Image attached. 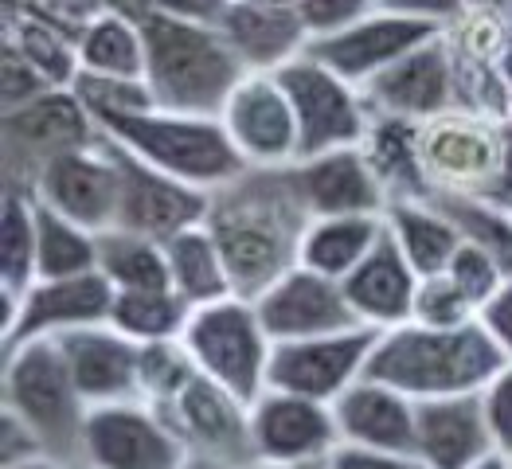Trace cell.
I'll return each instance as SVG.
<instances>
[{
	"instance_id": "cell-55",
	"label": "cell",
	"mask_w": 512,
	"mask_h": 469,
	"mask_svg": "<svg viewBox=\"0 0 512 469\" xmlns=\"http://www.w3.org/2000/svg\"><path fill=\"white\" fill-rule=\"evenodd\" d=\"M266 4H294V0H266Z\"/></svg>"
},
{
	"instance_id": "cell-4",
	"label": "cell",
	"mask_w": 512,
	"mask_h": 469,
	"mask_svg": "<svg viewBox=\"0 0 512 469\" xmlns=\"http://www.w3.org/2000/svg\"><path fill=\"white\" fill-rule=\"evenodd\" d=\"M94 122L110 141H118L149 169L165 172L188 188H200L208 196L235 184L251 169L231 145L219 118L149 110V114H114V118H94Z\"/></svg>"
},
{
	"instance_id": "cell-1",
	"label": "cell",
	"mask_w": 512,
	"mask_h": 469,
	"mask_svg": "<svg viewBox=\"0 0 512 469\" xmlns=\"http://www.w3.org/2000/svg\"><path fill=\"white\" fill-rule=\"evenodd\" d=\"M313 215L290 169H247L212 192L204 227L219 243L235 298L255 301L301 262V239Z\"/></svg>"
},
{
	"instance_id": "cell-26",
	"label": "cell",
	"mask_w": 512,
	"mask_h": 469,
	"mask_svg": "<svg viewBox=\"0 0 512 469\" xmlns=\"http://www.w3.org/2000/svg\"><path fill=\"white\" fill-rule=\"evenodd\" d=\"M219 28L255 75H278L309 47V32L294 12V4L231 0Z\"/></svg>"
},
{
	"instance_id": "cell-40",
	"label": "cell",
	"mask_w": 512,
	"mask_h": 469,
	"mask_svg": "<svg viewBox=\"0 0 512 469\" xmlns=\"http://www.w3.org/2000/svg\"><path fill=\"white\" fill-rule=\"evenodd\" d=\"M411 321L427 325V329H462V325L477 321V305L450 282V274H434V278L419 282Z\"/></svg>"
},
{
	"instance_id": "cell-13",
	"label": "cell",
	"mask_w": 512,
	"mask_h": 469,
	"mask_svg": "<svg viewBox=\"0 0 512 469\" xmlns=\"http://www.w3.org/2000/svg\"><path fill=\"white\" fill-rule=\"evenodd\" d=\"M376 341H380L376 329H348V333H329L313 341L274 344L270 387L294 391L317 403H337L348 387L368 376Z\"/></svg>"
},
{
	"instance_id": "cell-14",
	"label": "cell",
	"mask_w": 512,
	"mask_h": 469,
	"mask_svg": "<svg viewBox=\"0 0 512 469\" xmlns=\"http://www.w3.org/2000/svg\"><path fill=\"white\" fill-rule=\"evenodd\" d=\"M442 24L415 20V16H391V12H368L364 20L348 24L344 32L321 36L305 47L309 59H317L321 67H329L333 75H341L344 83L364 86L376 75H384L387 67H395L399 59H407L415 47L442 36Z\"/></svg>"
},
{
	"instance_id": "cell-34",
	"label": "cell",
	"mask_w": 512,
	"mask_h": 469,
	"mask_svg": "<svg viewBox=\"0 0 512 469\" xmlns=\"http://www.w3.org/2000/svg\"><path fill=\"white\" fill-rule=\"evenodd\" d=\"M192 305L176 290H137V294H118L110 325L126 333L133 344H161L180 341L188 329Z\"/></svg>"
},
{
	"instance_id": "cell-21",
	"label": "cell",
	"mask_w": 512,
	"mask_h": 469,
	"mask_svg": "<svg viewBox=\"0 0 512 469\" xmlns=\"http://www.w3.org/2000/svg\"><path fill=\"white\" fill-rule=\"evenodd\" d=\"M59 352L71 368V380L79 387L90 411L110 403H133L141 399V344H133L114 325H90L59 337Z\"/></svg>"
},
{
	"instance_id": "cell-47",
	"label": "cell",
	"mask_w": 512,
	"mask_h": 469,
	"mask_svg": "<svg viewBox=\"0 0 512 469\" xmlns=\"http://www.w3.org/2000/svg\"><path fill=\"white\" fill-rule=\"evenodd\" d=\"M477 325L489 333V341L505 352V360L512 364V278L493 294V298L481 305L477 313Z\"/></svg>"
},
{
	"instance_id": "cell-2",
	"label": "cell",
	"mask_w": 512,
	"mask_h": 469,
	"mask_svg": "<svg viewBox=\"0 0 512 469\" xmlns=\"http://www.w3.org/2000/svg\"><path fill=\"white\" fill-rule=\"evenodd\" d=\"M137 24L145 36V86L157 110L219 118L235 86L255 75L215 24L180 20L157 8Z\"/></svg>"
},
{
	"instance_id": "cell-52",
	"label": "cell",
	"mask_w": 512,
	"mask_h": 469,
	"mask_svg": "<svg viewBox=\"0 0 512 469\" xmlns=\"http://www.w3.org/2000/svg\"><path fill=\"white\" fill-rule=\"evenodd\" d=\"M470 12H512V0H466Z\"/></svg>"
},
{
	"instance_id": "cell-50",
	"label": "cell",
	"mask_w": 512,
	"mask_h": 469,
	"mask_svg": "<svg viewBox=\"0 0 512 469\" xmlns=\"http://www.w3.org/2000/svg\"><path fill=\"white\" fill-rule=\"evenodd\" d=\"M8 469H75L71 462L55 458V454H43V458H32V462H20V466H8Z\"/></svg>"
},
{
	"instance_id": "cell-57",
	"label": "cell",
	"mask_w": 512,
	"mask_h": 469,
	"mask_svg": "<svg viewBox=\"0 0 512 469\" xmlns=\"http://www.w3.org/2000/svg\"><path fill=\"white\" fill-rule=\"evenodd\" d=\"M75 469H83V466H75Z\"/></svg>"
},
{
	"instance_id": "cell-36",
	"label": "cell",
	"mask_w": 512,
	"mask_h": 469,
	"mask_svg": "<svg viewBox=\"0 0 512 469\" xmlns=\"http://www.w3.org/2000/svg\"><path fill=\"white\" fill-rule=\"evenodd\" d=\"M36 227H40V282L79 278L98 270V235H90L79 223L55 215L43 204H36Z\"/></svg>"
},
{
	"instance_id": "cell-44",
	"label": "cell",
	"mask_w": 512,
	"mask_h": 469,
	"mask_svg": "<svg viewBox=\"0 0 512 469\" xmlns=\"http://www.w3.org/2000/svg\"><path fill=\"white\" fill-rule=\"evenodd\" d=\"M481 411H485V423L493 434V446L497 454H512V364H505L489 387L481 391Z\"/></svg>"
},
{
	"instance_id": "cell-31",
	"label": "cell",
	"mask_w": 512,
	"mask_h": 469,
	"mask_svg": "<svg viewBox=\"0 0 512 469\" xmlns=\"http://www.w3.org/2000/svg\"><path fill=\"white\" fill-rule=\"evenodd\" d=\"M79 75L145 83V36L141 24L122 12H98L79 36Z\"/></svg>"
},
{
	"instance_id": "cell-16",
	"label": "cell",
	"mask_w": 512,
	"mask_h": 469,
	"mask_svg": "<svg viewBox=\"0 0 512 469\" xmlns=\"http://www.w3.org/2000/svg\"><path fill=\"white\" fill-rule=\"evenodd\" d=\"M360 94H364L372 118H395V122H411V126H423L446 110H458V79H454L446 32L415 47L407 59L387 67L372 83H364Z\"/></svg>"
},
{
	"instance_id": "cell-29",
	"label": "cell",
	"mask_w": 512,
	"mask_h": 469,
	"mask_svg": "<svg viewBox=\"0 0 512 469\" xmlns=\"http://www.w3.org/2000/svg\"><path fill=\"white\" fill-rule=\"evenodd\" d=\"M165 258H169L172 290L188 301L192 309H204V305H215V301L235 298L227 262H223L219 243H215L212 231L204 223L172 235L169 243H165Z\"/></svg>"
},
{
	"instance_id": "cell-37",
	"label": "cell",
	"mask_w": 512,
	"mask_h": 469,
	"mask_svg": "<svg viewBox=\"0 0 512 469\" xmlns=\"http://www.w3.org/2000/svg\"><path fill=\"white\" fill-rule=\"evenodd\" d=\"M434 204L454 219L466 243L485 251L501 266V274L512 278V212L493 208L485 200H466V196H434Z\"/></svg>"
},
{
	"instance_id": "cell-30",
	"label": "cell",
	"mask_w": 512,
	"mask_h": 469,
	"mask_svg": "<svg viewBox=\"0 0 512 469\" xmlns=\"http://www.w3.org/2000/svg\"><path fill=\"white\" fill-rule=\"evenodd\" d=\"M360 149L384 184L387 204L391 200H434L427 176H423V161H419V126L395 122V118H372V129Z\"/></svg>"
},
{
	"instance_id": "cell-18",
	"label": "cell",
	"mask_w": 512,
	"mask_h": 469,
	"mask_svg": "<svg viewBox=\"0 0 512 469\" xmlns=\"http://www.w3.org/2000/svg\"><path fill=\"white\" fill-rule=\"evenodd\" d=\"M255 462H325L341 446L333 403L266 387L251 403Z\"/></svg>"
},
{
	"instance_id": "cell-12",
	"label": "cell",
	"mask_w": 512,
	"mask_h": 469,
	"mask_svg": "<svg viewBox=\"0 0 512 469\" xmlns=\"http://www.w3.org/2000/svg\"><path fill=\"white\" fill-rule=\"evenodd\" d=\"M106 137V133H102ZM106 149L118 165V180H122V196H118V231L129 235H145L157 243H169L172 235L200 227L208 219V204L212 196L200 188H188L180 180H172L165 172L149 169L145 161H137L126 153L118 141L106 137Z\"/></svg>"
},
{
	"instance_id": "cell-54",
	"label": "cell",
	"mask_w": 512,
	"mask_h": 469,
	"mask_svg": "<svg viewBox=\"0 0 512 469\" xmlns=\"http://www.w3.org/2000/svg\"><path fill=\"white\" fill-rule=\"evenodd\" d=\"M473 469H509V458L505 454H493V458H485V462H477Z\"/></svg>"
},
{
	"instance_id": "cell-25",
	"label": "cell",
	"mask_w": 512,
	"mask_h": 469,
	"mask_svg": "<svg viewBox=\"0 0 512 469\" xmlns=\"http://www.w3.org/2000/svg\"><path fill=\"white\" fill-rule=\"evenodd\" d=\"M493 454L497 446L481 411V395L419 403L415 458L427 469H473Z\"/></svg>"
},
{
	"instance_id": "cell-17",
	"label": "cell",
	"mask_w": 512,
	"mask_h": 469,
	"mask_svg": "<svg viewBox=\"0 0 512 469\" xmlns=\"http://www.w3.org/2000/svg\"><path fill=\"white\" fill-rule=\"evenodd\" d=\"M219 122L251 169L298 165V118L278 75H247L227 98Z\"/></svg>"
},
{
	"instance_id": "cell-45",
	"label": "cell",
	"mask_w": 512,
	"mask_h": 469,
	"mask_svg": "<svg viewBox=\"0 0 512 469\" xmlns=\"http://www.w3.org/2000/svg\"><path fill=\"white\" fill-rule=\"evenodd\" d=\"M43 454H47V446L32 434V427H24L16 415L0 411V469L32 462V458H43Z\"/></svg>"
},
{
	"instance_id": "cell-22",
	"label": "cell",
	"mask_w": 512,
	"mask_h": 469,
	"mask_svg": "<svg viewBox=\"0 0 512 469\" xmlns=\"http://www.w3.org/2000/svg\"><path fill=\"white\" fill-rule=\"evenodd\" d=\"M341 446L360 450H384V454H415V427H419V403L403 391L364 376L333 403Z\"/></svg>"
},
{
	"instance_id": "cell-20",
	"label": "cell",
	"mask_w": 512,
	"mask_h": 469,
	"mask_svg": "<svg viewBox=\"0 0 512 469\" xmlns=\"http://www.w3.org/2000/svg\"><path fill=\"white\" fill-rule=\"evenodd\" d=\"M114 286L90 270L79 278H55V282H36L16 309V321L8 333H0V348L24 341H59L75 329L90 325H110L114 313Z\"/></svg>"
},
{
	"instance_id": "cell-7",
	"label": "cell",
	"mask_w": 512,
	"mask_h": 469,
	"mask_svg": "<svg viewBox=\"0 0 512 469\" xmlns=\"http://www.w3.org/2000/svg\"><path fill=\"white\" fill-rule=\"evenodd\" d=\"M180 341L208 380L235 391L239 399L255 403L270 387L274 341L266 337V329L258 321L255 301L227 298L204 305V309H192Z\"/></svg>"
},
{
	"instance_id": "cell-56",
	"label": "cell",
	"mask_w": 512,
	"mask_h": 469,
	"mask_svg": "<svg viewBox=\"0 0 512 469\" xmlns=\"http://www.w3.org/2000/svg\"><path fill=\"white\" fill-rule=\"evenodd\" d=\"M509 469H512V454H509Z\"/></svg>"
},
{
	"instance_id": "cell-3",
	"label": "cell",
	"mask_w": 512,
	"mask_h": 469,
	"mask_svg": "<svg viewBox=\"0 0 512 469\" xmlns=\"http://www.w3.org/2000/svg\"><path fill=\"white\" fill-rule=\"evenodd\" d=\"M505 364V352L489 341L477 321L462 329H427L411 321L380 333L368 360V376L403 391L415 403H430L481 395Z\"/></svg>"
},
{
	"instance_id": "cell-38",
	"label": "cell",
	"mask_w": 512,
	"mask_h": 469,
	"mask_svg": "<svg viewBox=\"0 0 512 469\" xmlns=\"http://www.w3.org/2000/svg\"><path fill=\"white\" fill-rule=\"evenodd\" d=\"M196 360L188 356L184 341H161V344H141V403L165 411L172 399L188 387V380L196 376Z\"/></svg>"
},
{
	"instance_id": "cell-9",
	"label": "cell",
	"mask_w": 512,
	"mask_h": 469,
	"mask_svg": "<svg viewBox=\"0 0 512 469\" xmlns=\"http://www.w3.org/2000/svg\"><path fill=\"white\" fill-rule=\"evenodd\" d=\"M278 83L286 90L294 118H298V161H313L337 149L364 145L372 129V110L360 94V86L344 83L317 59L298 55L278 71Z\"/></svg>"
},
{
	"instance_id": "cell-43",
	"label": "cell",
	"mask_w": 512,
	"mask_h": 469,
	"mask_svg": "<svg viewBox=\"0 0 512 469\" xmlns=\"http://www.w3.org/2000/svg\"><path fill=\"white\" fill-rule=\"evenodd\" d=\"M294 12L301 16L309 43H313L321 36L344 32L356 20H364L368 12H376V4L372 0H294Z\"/></svg>"
},
{
	"instance_id": "cell-53",
	"label": "cell",
	"mask_w": 512,
	"mask_h": 469,
	"mask_svg": "<svg viewBox=\"0 0 512 469\" xmlns=\"http://www.w3.org/2000/svg\"><path fill=\"white\" fill-rule=\"evenodd\" d=\"M184 469H239V466H227V462H212V458H188Z\"/></svg>"
},
{
	"instance_id": "cell-5",
	"label": "cell",
	"mask_w": 512,
	"mask_h": 469,
	"mask_svg": "<svg viewBox=\"0 0 512 469\" xmlns=\"http://www.w3.org/2000/svg\"><path fill=\"white\" fill-rule=\"evenodd\" d=\"M0 411L32 427V434L47 446V454L79 466L90 403L79 395L55 341H24L4 348Z\"/></svg>"
},
{
	"instance_id": "cell-6",
	"label": "cell",
	"mask_w": 512,
	"mask_h": 469,
	"mask_svg": "<svg viewBox=\"0 0 512 469\" xmlns=\"http://www.w3.org/2000/svg\"><path fill=\"white\" fill-rule=\"evenodd\" d=\"M509 157V118L446 110L419 126V161L430 196H466L497 204Z\"/></svg>"
},
{
	"instance_id": "cell-27",
	"label": "cell",
	"mask_w": 512,
	"mask_h": 469,
	"mask_svg": "<svg viewBox=\"0 0 512 469\" xmlns=\"http://www.w3.org/2000/svg\"><path fill=\"white\" fill-rule=\"evenodd\" d=\"M384 231L411 262L419 278L446 274L454 255L462 251V231L434 200H391L384 208Z\"/></svg>"
},
{
	"instance_id": "cell-51",
	"label": "cell",
	"mask_w": 512,
	"mask_h": 469,
	"mask_svg": "<svg viewBox=\"0 0 512 469\" xmlns=\"http://www.w3.org/2000/svg\"><path fill=\"white\" fill-rule=\"evenodd\" d=\"M251 469H333V466L325 458V462H255Z\"/></svg>"
},
{
	"instance_id": "cell-41",
	"label": "cell",
	"mask_w": 512,
	"mask_h": 469,
	"mask_svg": "<svg viewBox=\"0 0 512 469\" xmlns=\"http://www.w3.org/2000/svg\"><path fill=\"white\" fill-rule=\"evenodd\" d=\"M450 282L466 294V298L477 305V313H481V305L493 298L509 278L501 274V266L493 262V258L485 255V251H477L473 243H462V251L454 255V262H450Z\"/></svg>"
},
{
	"instance_id": "cell-32",
	"label": "cell",
	"mask_w": 512,
	"mask_h": 469,
	"mask_svg": "<svg viewBox=\"0 0 512 469\" xmlns=\"http://www.w3.org/2000/svg\"><path fill=\"white\" fill-rule=\"evenodd\" d=\"M98 274L114 286V294L137 290H172L165 243L129 235V231H102L98 235Z\"/></svg>"
},
{
	"instance_id": "cell-46",
	"label": "cell",
	"mask_w": 512,
	"mask_h": 469,
	"mask_svg": "<svg viewBox=\"0 0 512 469\" xmlns=\"http://www.w3.org/2000/svg\"><path fill=\"white\" fill-rule=\"evenodd\" d=\"M376 12H391V16H415V20H430L450 28L454 20H462L470 8L466 0H372Z\"/></svg>"
},
{
	"instance_id": "cell-33",
	"label": "cell",
	"mask_w": 512,
	"mask_h": 469,
	"mask_svg": "<svg viewBox=\"0 0 512 469\" xmlns=\"http://www.w3.org/2000/svg\"><path fill=\"white\" fill-rule=\"evenodd\" d=\"M40 282V227L36 200L24 192H4L0 215V294L24 298Z\"/></svg>"
},
{
	"instance_id": "cell-28",
	"label": "cell",
	"mask_w": 512,
	"mask_h": 469,
	"mask_svg": "<svg viewBox=\"0 0 512 469\" xmlns=\"http://www.w3.org/2000/svg\"><path fill=\"white\" fill-rule=\"evenodd\" d=\"M384 235V215H337V219H313L301 239V262L313 274H325L344 282Z\"/></svg>"
},
{
	"instance_id": "cell-19",
	"label": "cell",
	"mask_w": 512,
	"mask_h": 469,
	"mask_svg": "<svg viewBox=\"0 0 512 469\" xmlns=\"http://www.w3.org/2000/svg\"><path fill=\"white\" fill-rule=\"evenodd\" d=\"M255 309L266 337L274 344L313 341V337H329V333L364 329L356 321L348 298H344L341 282H333L325 274H313L305 266H294L266 294H258Z\"/></svg>"
},
{
	"instance_id": "cell-11",
	"label": "cell",
	"mask_w": 512,
	"mask_h": 469,
	"mask_svg": "<svg viewBox=\"0 0 512 469\" xmlns=\"http://www.w3.org/2000/svg\"><path fill=\"white\" fill-rule=\"evenodd\" d=\"M165 419L180 434L192 458H212L227 466H255V442H251V403L235 391L196 372L188 387L165 407Z\"/></svg>"
},
{
	"instance_id": "cell-39",
	"label": "cell",
	"mask_w": 512,
	"mask_h": 469,
	"mask_svg": "<svg viewBox=\"0 0 512 469\" xmlns=\"http://www.w3.org/2000/svg\"><path fill=\"white\" fill-rule=\"evenodd\" d=\"M90 118H114V114H149L157 110L153 94L145 83H133V79H102V75H79L75 86Z\"/></svg>"
},
{
	"instance_id": "cell-35",
	"label": "cell",
	"mask_w": 512,
	"mask_h": 469,
	"mask_svg": "<svg viewBox=\"0 0 512 469\" xmlns=\"http://www.w3.org/2000/svg\"><path fill=\"white\" fill-rule=\"evenodd\" d=\"M12 47H20V55L40 71L55 90H71L79 79V40L71 32H63L59 24L43 20L40 12H24L12 20Z\"/></svg>"
},
{
	"instance_id": "cell-23",
	"label": "cell",
	"mask_w": 512,
	"mask_h": 469,
	"mask_svg": "<svg viewBox=\"0 0 512 469\" xmlns=\"http://www.w3.org/2000/svg\"><path fill=\"white\" fill-rule=\"evenodd\" d=\"M294 180L313 219H337V215H384L387 192L380 176L372 172L364 149H337L313 161L294 165Z\"/></svg>"
},
{
	"instance_id": "cell-42",
	"label": "cell",
	"mask_w": 512,
	"mask_h": 469,
	"mask_svg": "<svg viewBox=\"0 0 512 469\" xmlns=\"http://www.w3.org/2000/svg\"><path fill=\"white\" fill-rule=\"evenodd\" d=\"M55 90L40 71L20 55V47L4 43V59H0V114H12L28 102H36L40 94Z\"/></svg>"
},
{
	"instance_id": "cell-15",
	"label": "cell",
	"mask_w": 512,
	"mask_h": 469,
	"mask_svg": "<svg viewBox=\"0 0 512 469\" xmlns=\"http://www.w3.org/2000/svg\"><path fill=\"white\" fill-rule=\"evenodd\" d=\"M118 196H122V180H118V165L106 149L102 129H98V141L90 149L51 161L32 188L36 204L79 223L90 235L118 227Z\"/></svg>"
},
{
	"instance_id": "cell-24",
	"label": "cell",
	"mask_w": 512,
	"mask_h": 469,
	"mask_svg": "<svg viewBox=\"0 0 512 469\" xmlns=\"http://www.w3.org/2000/svg\"><path fill=\"white\" fill-rule=\"evenodd\" d=\"M419 274L411 270V262L403 258V251L395 247L391 235H380V243L372 247V255L364 258L348 278H344V298L352 305L356 321L364 329H399L411 325L415 313V294H419Z\"/></svg>"
},
{
	"instance_id": "cell-49",
	"label": "cell",
	"mask_w": 512,
	"mask_h": 469,
	"mask_svg": "<svg viewBox=\"0 0 512 469\" xmlns=\"http://www.w3.org/2000/svg\"><path fill=\"white\" fill-rule=\"evenodd\" d=\"M501 90H505V110L512 118V32H509V47L501 55Z\"/></svg>"
},
{
	"instance_id": "cell-48",
	"label": "cell",
	"mask_w": 512,
	"mask_h": 469,
	"mask_svg": "<svg viewBox=\"0 0 512 469\" xmlns=\"http://www.w3.org/2000/svg\"><path fill=\"white\" fill-rule=\"evenodd\" d=\"M333 469H427L415 454H384V450H360V446H337L329 458Z\"/></svg>"
},
{
	"instance_id": "cell-8",
	"label": "cell",
	"mask_w": 512,
	"mask_h": 469,
	"mask_svg": "<svg viewBox=\"0 0 512 469\" xmlns=\"http://www.w3.org/2000/svg\"><path fill=\"white\" fill-rule=\"evenodd\" d=\"M98 141V122L90 118L75 90H47L36 102L0 114V157H4V192L32 196L40 172Z\"/></svg>"
},
{
	"instance_id": "cell-10",
	"label": "cell",
	"mask_w": 512,
	"mask_h": 469,
	"mask_svg": "<svg viewBox=\"0 0 512 469\" xmlns=\"http://www.w3.org/2000/svg\"><path fill=\"white\" fill-rule=\"evenodd\" d=\"M188 458L165 411L141 399L94 407L79 446L83 469H184Z\"/></svg>"
}]
</instances>
